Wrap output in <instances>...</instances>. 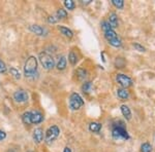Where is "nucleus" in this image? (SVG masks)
Wrapping results in <instances>:
<instances>
[{
  "label": "nucleus",
  "mask_w": 155,
  "mask_h": 152,
  "mask_svg": "<svg viewBox=\"0 0 155 152\" xmlns=\"http://www.w3.org/2000/svg\"><path fill=\"white\" fill-rule=\"evenodd\" d=\"M78 54L74 53V51H71V53H69L68 54V61H69V63H71V65H76L78 63Z\"/></svg>",
  "instance_id": "a211bd4d"
},
{
  "label": "nucleus",
  "mask_w": 155,
  "mask_h": 152,
  "mask_svg": "<svg viewBox=\"0 0 155 152\" xmlns=\"http://www.w3.org/2000/svg\"><path fill=\"white\" fill-rule=\"evenodd\" d=\"M152 151V145L148 142H145L141 145V152H151Z\"/></svg>",
  "instance_id": "412c9836"
},
{
  "label": "nucleus",
  "mask_w": 155,
  "mask_h": 152,
  "mask_svg": "<svg viewBox=\"0 0 155 152\" xmlns=\"http://www.w3.org/2000/svg\"><path fill=\"white\" fill-rule=\"evenodd\" d=\"M38 60L41 62V66L47 70H51L55 67V60L51 54L48 53H41L39 54Z\"/></svg>",
  "instance_id": "20e7f679"
},
{
  "label": "nucleus",
  "mask_w": 155,
  "mask_h": 152,
  "mask_svg": "<svg viewBox=\"0 0 155 152\" xmlns=\"http://www.w3.org/2000/svg\"><path fill=\"white\" fill-rule=\"evenodd\" d=\"M60 135V129L57 126H52L45 132V141L46 143L51 144L56 140Z\"/></svg>",
  "instance_id": "423d86ee"
},
{
  "label": "nucleus",
  "mask_w": 155,
  "mask_h": 152,
  "mask_svg": "<svg viewBox=\"0 0 155 152\" xmlns=\"http://www.w3.org/2000/svg\"><path fill=\"white\" fill-rule=\"evenodd\" d=\"M5 138H6V133H5V132H3V131H0V142H1V141H3Z\"/></svg>",
  "instance_id": "c756f323"
},
{
  "label": "nucleus",
  "mask_w": 155,
  "mask_h": 152,
  "mask_svg": "<svg viewBox=\"0 0 155 152\" xmlns=\"http://www.w3.org/2000/svg\"><path fill=\"white\" fill-rule=\"evenodd\" d=\"M37 66L38 62L35 57L31 56L26 60L24 65V74L26 77H32L37 73Z\"/></svg>",
  "instance_id": "f03ea898"
},
{
  "label": "nucleus",
  "mask_w": 155,
  "mask_h": 152,
  "mask_svg": "<svg viewBox=\"0 0 155 152\" xmlns=\"http://www.w3.org/2000/svg\"><path fill=\"white\" fill-rule=\"evenodd\" d=\"M66 65H67V61H66V58L65 57H61L59 58L58 62H57V65H56V68L58 69L59 71H62L66 68Z\"/></svg>",
  "instance_id": "dca6fc26"
},
{
  "label": "nucleus",
  "mask_w": 155,
  "mask_h": 152,
  "mask_svg": "<svg viewBox=\"0 0 155 152\" xmlns=\"http://www.w3.org/2000/svg\"><path fill=\"white\" fill-rule=\"evenodd\" d=\"M64 6L66 7L68 11H74V7H76V3L72 0H65L64 1Z\"/></svg>",
  "instance_id": "4be33fe9"
},
{
  "label": "nucleus",
  "mask_w": 155,
  "mask_h": 152,
  "mask_svg": "<svg viewBox=\"0 0 155 152\" xmlns=\"http://www.w3.org/2000/svg\"><path fill=\"white\" fill-rule=\"evenodd\" d=\"M8 152H17V151H15L14 149H9V150H8Z\"/></svg>",
  "instance_id": "2f4dec72"
},
{
  "label": "nucleus",
  "mask_w": 155,
  "mask_h": 152,
  "mask_svg": "<svg viewBox=\"0 0 155 152\" xmlns=\"http://www.w3.org/2000/svg\"><path fill=\"white\" fill-rule=\"evenodd\" d=\"M29 30L32 33L36 34V35H38V36H42L46 33V29L42 28L39 25H31V26L29 27Z\"/></svg>",
  "instance_id": "9b49d317"
},
{
  "label": "nucleus",
  "mask_w": 155,
  "mask_h": 152,
  "mask_svg": "<svg viewBox=\"0 0 155 152\" xmlns=\"http://www.w3.org/2000/svg\"><path fill=\"white\" fill-rule=\"evenodd\" d=\"M6 71H7V67L5 63L0 59V73H5Z\"/></svg>",
  "instance_id": "cd10ccee"
},
{
  "label": "nucleus",
  "mask_w": 155,
  "mask_h": 152,
  "mask_svg": "<svg viewBox=\"0 0 155 152\" xmlns=\"http://www.w3.org/2000/svg\"><path fill=\"white\" fill-rule=\"evenodd\" d=\"M101 29H102V31H104V32H106V31H107V30L112 29V27L110 26V24L107 23V21H104L101 24Z\"/></svg>",
  "instance_id": "bb28decb"
},
{
  "label": "nucleus",
  "mask_w": 155,
  "mask_h": 152,
  "mask_svg": "<svg viewBox=\"0 0 155 152\" xmlns=\"http://www.w3.org/2000/svg\"><path fill=\"white\" fill-rule=\"evenodd\" d=\"M29 99L28 93L24 89H18L14 93V100L18 103H25Z\"/></svg>",
  "instance_id": "1a4fd4ad"
},
{
  "label": "nucleus",
  "mask_w": 155,
  "mask_h": 152,
  "mask_svg": "<svg viewBox=\"0 0 155 152\" xmlns=\"http://www.w3.org/2000/svg\"><path fill=\"white\" fill-rule=\"evenodd\" d=\"M85 104L83 98L77 93H72L69 97V108L71 110H79Z\"/></svg>",
  "instance_id": "0eeeda50"
},
{
  "label": "nucleus",
  "mask_w": 155,
  "mask_h": 152,
  "mask_svg": "<svg viewBox=\"0 0 155 152\" xmlns=\"http://www.w3.org/2000/svg\"><path fill=\"white\" fill-rule=\"evenodd\" d=\"M56 18L58 20L61 19H66L67 18V11L64 8H59L56 12Z\"/></svg>",
  "instance_id": "6ab92c4d"
},
{
  "label": "nucleus",
  "mask_w": 155,
  "mask_h": 152,
  "mask_svg": "<svg viewBox=\"0 0 155 152\" xmlns=\"http://www.w3.org/2000/svg\"><path fill=\"white\" fill-rule=\"evenodd\" d=\"M117 96L121 100H127L129 98V92L127 91V88H118L117 89Z\"/></svg>",
  "instance_id": "ddd939ff"
},
{
  "label": "nucleus",
  "mask_w": 155,
  "mask_h": 152,
  "mask_svg": "<svg viewBox=\"0 0 155 152\" xmlns=\"http://www.w3.org/2000/svg\"><path fill=\"white\" fill-rule=\"evenodd\" d=\"M76 74H77L78 78H79L80 80H83V79L86 78V76H87V71L85 70V69H83V68H80V69H78V70H77Z\"/></svg>",
  "instance_id": "aec40b11"
},
{
  "label": "nucleus",
  "mask_w": 155,
  "mask_h": 152,
  "mask_svg": "<svg viewBox=\"0 0 155 152\" xmlns=\"http://www.w3.org/2000/svg\"><path fill=\"white\" fill-rule=\"evenodd\" d=\"M22 120L25 124H38L44 121V114L38 110L27 111L22 115Z\"/></svg>",
  "instance_id": "f257e3e1"
},
{
  "label": "nucleus",
  "mask_w": 155,
  "mask_h": 152,
  "mask_svg": "<svg viewBox=\"0 0 155 152\" xmlns=\"http://www.w3.org/2000/svg\"><path fill=\"white\" fill-rule=\"evenodd\" d=\"M116 80L123 88H129V86L132 85L131 78L128 75H126V74H122V73L117 74Z\"/></svg>",
  "instance_id": "6e6552de"
},
{
  "label": "nucleus",
  "mask_w": 155,
  "mask_h": 152,
  "mask_svg": "<svg viewBox=\"0 0 155 152\" xmlns=\"http://www.w3.org/2000/svg\"><path fill=\"white\" fill-rule=\"evenodd\" d=\"M91 88H92L91 82L86 81V82H84V84L82 85V91H83L84 93H89V92L91 91Z\"/></svg>",
  "instance_id": "b1692460"
},
{
  "label": "nucleus",
  "mask_w": 155,
  "mask_h": 152,
  "mask_svg": "<svg viewBox=\"0 0 155 152\" xmlns=\"http://www.w3.org/2000/svg\"><path fill=\"white\" fill-rule=\"evenodd\" d=\"M120 109H121L122 115L125 117L127 120H130L131 119V111H130V109H129V107L127 105H121Z\"/></svg>",
  "instance_id": "4468645a"
},
{
  "label": "nucleus",
  "mask_w": 155,
  "mask_h": 152,
  "mask_svg": "<svg viewBox=\"0 0 155 152\" xmlns=\"http://www.w3.org/2000/svg\"><path fill=\"white\" fill-rule=\"evenodd\" d=\"M58 29H59V31L61 32V33L63 34L64 36L67 37V38H72V36H74V32H72L71 29L67 28V27L59 26Z\"/></svg>",
  "instance_id": "2eb2a0df"
},
{
  "label": "nucleus",
  "mask_w": 155,
  "mask_h": 152,
  "mask_svg": "<svg viewBox=\"0 0 155 152\" xmlns=\"http://www.w3.org/2000/svg\"><path fill=\"white\" fill-rule=\"evenodd\" d=\"M63 152H71V149L69 148V147H65V148H64V150H63Z\"/></svg>",
  "instance_id": "7c9ffc66"
},
{
  "label": "nucleus",
  "mask_w": 155,
  "mask_h": 152,
  "mask_svg": "<svg viewBox=\"0 0 155 152\" xmlns=\"http://www.w3.org/2000/svg\"><path fill=\"white\" fill-rule=\"evenodd\" d=\"M107 23L110 24V26L112 27V29L118 27V25H119L118 17H117V14H115V12H111V14H109V20H107Z\"/></svg>",
  "instance_id": "f8f14e48"
},
{
  "label": "nucleus",
  "mask_w": 155,
  "mask_h": 152,
  "mask_svg": "<svg viewBox=\"0 0 155 152\" xmlns=\"http://www.w3.org/2000/svg\"><path fill=\"white\" fill-rule=\"evenodd\" d=\"M9 72H11V74L16 79H20V78H21V74H20L19 70H17L16 68H11V69H9Z\"/></svg>",
  "instance_id": "393cba45"
},
{
  "label": "nucleus",
  "mask_w": 155,
  "mask_h": 152,
  "mask_svg": "<svg viewBox=\"0 0 155 152\" xmlns=\"http://www.w3.org/2000/svg\"><path fill=\"white\" fill-rule=\"evenodd\" d=\"M112 136L115 140H128L129 135L123 126H114L112 129Z\"/></svg>",
  "instance_id": "39448f33"
},
{
  "label": "nucleus",
  "mask_w": 155,
  "mask_h": 152,
  "mask_svg": "<svg viewBox=\"0 0 155 152\" xmlns=\"http://www.w3.org/2000/svg\"><path fill=\"white\" fill-rule=\"evenodd\" d=\"M102 129V124L99 123H91L89 124V131L92 133H99Z\"/></svg>",
  "instance_id": "f3484780"
},
{
  "label": "nucleus",
  "mask_w": 155,
  "mask_h": 152,
  "mask_svg": "<svg viewBox=\"0 0 155 152\" xmlns=\"http://www.w3.org/2000/svg\"><path fill=\"white\" fill-rule=\"evenodd\" d=\"M112 4L117 7L118 9H123L124 7V1L123 0H112Z\"/></svg>",
  "instance_id": "5701e85b"
},
{
  "label": "nucleus",
  "mask_w": 155,
  "mask_h": 152,
  "mask_svg": "<svg viewBox=\"0 0 155 152\" xmlns=\"http://www.w3.org/2000/svg\"><path fill=\"white\" fill-rule=\"evenodd\" d=\"M104 38L107 39V41L114 47H121L122 46V40L120 39L118 34L114 31L113 29L107 30V31L104 32Z\"/></svg>",
  "instance_id": "7ed1b4c3"
},
{
  "label": "nucleus",
  "mask_w": 155,
  "mask_h": 152,
  "mask_svg": "<svg viewBox=\"0 0 155 152\" xmlns=\"http://www.w3.org/2000/svg\"><path fill=\"white\" fill-rule=\"evenodd\" d=\"M32 138H33V141L36 144H39L41 142H42V140H44V129L41 128L35 129L33 131V134H32Z\"/></svg>",
  "instance_id": "9d476101"
},
{
  "label": "nucleus",
  "mask_w": 155,
  "mask_h": 152,
  "mask_svg": "<svg viewBox=\"0 0 155 152\" xmlns=\"http://www.w3.org/2000/svg\"><path fill=\"white\" fill-rule=\"evenodd\" d=\"M132 45H134V47L137 49V51H141V53H144V51H146V48H145V47L142 45V44L137 43V42H134V43L132 44Z\"/></svg>",
  "instance_id": "a878e982"
},
{
  "label": "nucleus",
  "mask_w": 155,
  "mask_h": 152,
  "mask_svg": "<svg viewBox=\"0 0 155 152\" xmlns=\"http://www.w3.org/2000/svg\"><path fill=\"white\" fill-rule=\"evenodd\" d=\"M57 21H58V19H57L56 17H54V16H51V17H49V18H48V22L50 24H55V23H57Z\"/></svg>",
  "instance_id": "c85d7f7f"
}]
</instances>
